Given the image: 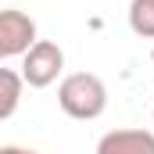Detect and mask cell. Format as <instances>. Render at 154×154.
Segmentation results:
<instances>
[{"instance_id": "cell-2", "label": "cell", "mask_w": 154, "mask_h": 154, "mask_svg": "<svg viewBox=\"0 0 154 154\" xmlns=\"http://www.w3.org/2000/svg\"><path fill=\"white\" fill-rule=\"evenodd\" d=\"M61 72H65V50H61L54 39H39L36 47L22 57V79H25V86H32V90L54 86Z\"/></svg>"}, {"instance_id": "cell-5", "label": "cell", "mask_w": 154, "mask_h": 154, "mask_svg": "<svg viewBox=\"0 0 154 154\" xmlns=\"http://www.w3.org/2000/svg\"><path fill=\"white\" fill-rule=\"evenodd\" d=\"M22 86H25L22 72H14V68H0V118H11L14 111H18Z\"/></svg>"}, {"instance_id": "cell-4", "label": "cell", "mask_w": 154, "mask_h": 154, "mask_svg": "<svg viewBox=\"0 0 154 154\" xmlns=\"http://www.w3.org/2000/svg\"><path fill=\"white\" fill-rule=\"evenodd\" d=\"M97 154H154V129H111L97 140Z\"/></svg>"}, {"instance_id": "cell-7", "label": "cell", "mask_w": 154, "mask_h": 154, "mask_svg": "<svg viewBox=\"0 0 154 154\" xmlns=\"http://www.w3.org/2000/svg\"><path fill=\"white\" fill-rule=\"evenodd\" d=\"M0 154H39V151H29V147H14V143H7V147H0Z\"/></svg>"}, {"instance_id": "cell-3", "label": "cell", "mask_w": 154, "mask_h": 154, "mask_svg": "<svg viewBox=\"0 0 154 154\" xmlns=\"http://www.w3.org/2000/svg\"><path fill=\"white\" fill-rule=\"evenodd\" d=\"M39 43L36 36V22L25 14V11H0V57L11 61V57H25L32 47Z\"/></svg>"}, {"instance_id": "cell-1", "label": "cell", "mask_w": 154, "mask_h": 154, "mask_svg": "<svg viewBox=\"0 0 154 154\" xmlns=\"http://www.w3.org/2000/svg\"><path fill=\"white\" fill-rule=\"evenodd\" d=\"M57 108L75 122H93L108 108V86L93 72H72L57 86Z\"/></svg>"}, {"instance_id": "cell-6", "label": "cell", "mask_w": 154, "mask_h": 154, "mask_svg": "<svg viewBox=\"0 0 154 154\" xmlns=\"http://www.w3.org/2000/svg\"><path fill=\"white\" fill-rule=\"evenodd\" d=\"M129 29L143 39H154V0H129Z\"/></svg>"}, {"instance_id": "cell-8", "label": "cell", "mask_w": 154, "mask_h": 154, "mask_svg": "<svg viewBox=\"0 0 154 154\" xmlns=\"http://www.w3.org/2000/svg\"><path fill=\"white\" fill-rule=\"evenodd\" d=\"M151 65H154V50H151Z\"/></svg>"}]
</instances>
